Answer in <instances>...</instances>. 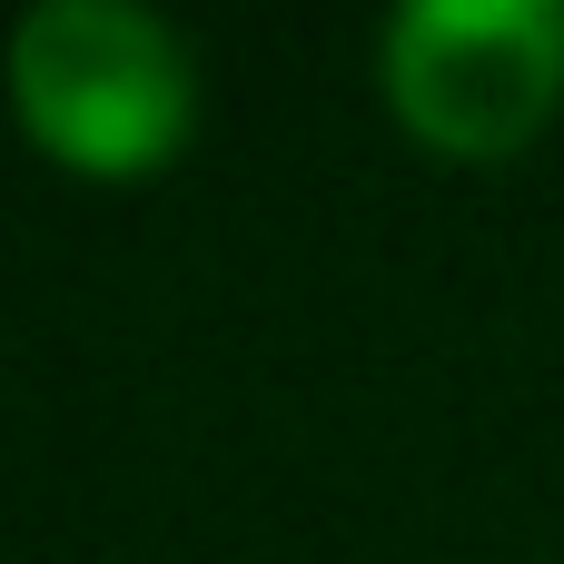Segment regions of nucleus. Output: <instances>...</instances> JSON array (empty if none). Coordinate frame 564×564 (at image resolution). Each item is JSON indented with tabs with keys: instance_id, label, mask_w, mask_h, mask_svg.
<instances>
[{
	"instance_id": "f03ea898",
	"label": "nucleus",
	"mask_w": 564,
	"mask_h": 564,
	"mask_svg": "<svg viewBox=\"0 0 564 564\" xmlns=\"http://www.w3.org/2000/svg\"><path fill=\"white\" fill-rule=\"evenodd\" d=\"M397 119L446 159H516L564 99V0H406L377 30Z\"/></svg>"
},
{
	"instance_id": "f257e3e1",
	"label": "nucleus",
	"mask_w": 564,
	"mask_h": 564,
	"mask_svg": "<svg viewBox=\"0 0 564 564\" xmlns=\"http://www.w3.org/2000/svg\"><path fill=\"white\" fill-rule=\"evenodd\" d=\"M10 99L30 139L89 178H149L198 119L188 40L129 0H40L10 30Z\"/></svg>"
}]
</instances>
